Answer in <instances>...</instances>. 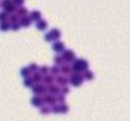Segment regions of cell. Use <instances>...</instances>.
<instances>
[{"instance_id": "1", "label": "cell", "mask_w": 130, "mask_h": 121, "mask_svg": "<svg viewBox=\"0 0 130 121\" xmlns=\"http://www.w3.org/2000/svg\"><path fill=\"white\" fill-rule=\"evenodd\" d=\"M71 68L74 73H83L88 69V62L85 59H76L71 65Z\"/></svg>"}, {"instance_id": "2", "label": "cell", "mask_w": 130, "mask_h": 121, "mask_svg": "<svg viewBox=\"0 0 130 121\" xmlns=\"http://www.w3.org/2000/svg\"><path fill=\"white\" fill-rule=\"evenodd\" d=\"M83 81H84V77H83L81 73H71V76L69 78V83L70 84H72L73 86H80L83 84Z\"/></svg>"}, {"instance_id": "3", "label": "cell", "mask_w": 130, "mask_h": 121, "mask_svg": "<svg viewBox=\"0 0 130 121\" xmlns=\"http://www.w3.org/2000/svg\"><path fill=\"white\" fill-rule=\"evenodd\" d=\"M1 6H3V8H4V12H5V13H7L8 15L14 14L16 12V8H18L15 5H14L13 0H3Z\"/></svg>"}, {"instance_id": "4", "label": "cell", "mask_w": 130, "mask_h": 121, "mask_svg": "<svg viewBox=\"0 0 130 121\" xmlns=\"http://www.w3.org/2000/svg\"><path fill=\"white\" fill-rule=\"evenodd\" d=\"M31 90L35 94V96H44L46 94V86L44 84L35 83L31 85Z\"/></svg>"}, {"instance_id": "5", "label": "cell", "mask_w": 130, "mask_h": 121, "mask_svg": "<svg viewBox=\"0 0 130 121\" xmlns=\"http://www.w3.org/2000/svg\"><path fill=\"white\" fill-rule=\"evenodd\" d=\"M60 56H62L63 61L65 62H73L76 60V53L73 51H71V50H64L63 54Z\"/></svg>"}, {"instance_id": "6", "label": "cell", "mask_w": 130, "mask_h": 121, "mask_svg": "<svg viewBox=\"0 0 130 121\" xmlns=\"http://www.w3.org/2000/svg\"><path fill=\"white\" fill-rule=\"evenodd\" d=\"M42 100H43V104L46 105H56L57 104V99L56 96H52V95L45 94L43 97H42Z\"/></svg>"}, {"instance_id": "7", "label": "cell", "mask_w": 130, "mask_h": 121, "mask_svg": "<svg viewBox=\"0 0 130 121\" xmlns=\"http://www.w3.org/2000/svg\"><path fill=\"white\" fill-rule=\"evenodd\" d=\"M59 89L60 88L58 85L50 84V85L46 86V94L52 95V96H57V95H59Z\"/></svg>"}, {"instance_id": "8", "label": "cell", "mask_w": 130, "mask_h": 121, "mask_svg": "<svg viewBox=\"0 0 130 121\" xmlns=\"http://www.w3.org/2000/svg\"><path fill=\"white\" fill-rule=\"evenodd\" d=\"M55 80H56V83L60 86H65L69 84V78L65 75H57Z\"/></svg>"}, {"instance_id": "9", "label": "cell", "mask_w": 130, "mask_h": 121, "mask_svg": "<svg viewBox=\"0 0 130 121\" xmlns=\"http://www.w3.org/2000/svg\"><path fill=\"white\" fill-rule=\"evenodd\" d=\"M52 50H54L55 52H57V53H60V52H63L65 50V45L64 43H62V42H55L54 45H52Z\"/></svg>"}, {"instance_id": "10", "label": "cell", "mask_w": 130, "mask_h": 121, "mask_svg": "<svg viewBox=\"0 0 130 121\" xmlns=\"http://www.w3.org/2000/svg\"><path fill=\"white\" fill-rule=\"evenodd\" d=\"M59 72L62 73V74H64V75H69V74H71V73H72V68H71V65H69V64H63V65H60Z\"/></svg>"}, {"instance_id": "11", "label": "cell", "mask_w": 130, "mask_h": 121, "mask_svg": "<svg viewBox=\"0 0 130 121\" xmlns=\"http://www.w3.org/2000/svg\"><path fill=\"white\" fill-rule=\"evenodd\" d=\"M30 103H31V105L34 106V107H41V106L43 105V100H42V97L41 96L32 97L31 100H30Z\"/></svg>"}, {"instance_id": "12", "label": "cell", "mask_w": 130, "mask_h": 121, "mask_svg": "<svg viewBox=\"0 0 130 121\" xmlns=\"http://www.w3.org/2000/svg\"><path fill=\"white\" fill-rule=\"evenodd\" d=\"M42 82L44 83V85H45V86L50 85V84H54L55 76H52L51 74H46V75L43 76V78H42Z\"/></svg>"}, {"instance_id": "13", "label": "cell", "mask_w": 130, "mask_h": 121, "mask_svg": "<svg viewBox=\"0 0 130 121\" xmlns=\"http://www.w3.org/2000/svg\"><path fill=\"white\" fill-rule=\"evenodd\" d=\"M29 19L31 20V22L32 21H35V22L40 21V20H42V13H41L40 11H32L29 15Z\"/></svg>"}, {"instance_id": "14", "label": "cell", "mask_w": 130, "mask_h": 121, "mask_svg": "<svg viewBox=\"0 0 130 121\" xmlns=\"http://www.w3.org/2000/svg\"><path fill=\"white\" fill-rule=\"evenodd\" d=\"M19 24H20V27H24V28H27V27H29L30 24H31V20L29 19V16H24V17H20V20H19Z\"/></svg>"}, {"instance_id": "15", "label": "cell", "mask_w": 130, "mask_h": 121, "mask_svg": "<svg viewBox=\"0 0 130 121\" xmlns=\"http://www.w3.org/2000/svg\"><path fill=\"white\" fill-rule=\"evenodd\" d=\"M15 14L19 16V17H24V16L28 15V9L26 7H23V6H21V7H18V8H16Z\"/></svg>"}, {"instance_id": "16", "label": "cell", "mask_w": 130, "mask_h": 121, "mask_svg": "<svg viewBox=\"0 0 130 121\" xmlns=\"http://www.w3.org/2000/svg\"><path fill=\"white\" fill-rule=\"evenodd\" d=\"M32 75H31V81H32V83L35 84V83H41L42 82V78H43V75H41L38 72H35V73H31Z\"/></svg>"}, {"instance_id": "17", "label": "cell", "mask_w": 130, "mask_h": 121, "mask_svg": "<svg viewBox=\"0 0 130 121\" xmlns=\"http://www.w3.org/2000/svg\"><path fill=\"white\" fill-rule=\"evenodd\" d=\"M49 34L51 36L52 40H58L60 38V36H62V32H60L59 29H51V31L49 32Z\"/></svg>"}, {"instance_id": "18", "label": "cell", "mask_w": 130, "mask_h": 121, "mask_svg": "<svg viewBox=\"0 0 130 121\" xmlns=\"http://www.w3.org/2000/svg\"><path fill=\"white\" fill-rule=\"evenodd\" d=\"M36 28L38 30H41V31H43V30H45L48 28V22L45 20H40V21L36 22Z\"/></svg>"}, {"instance_id": "19", "label": "cell", "mask_w": 130, "mask_h": 121, "mask_svg": "<svg viewBox=\"0 0 130 121\" xmlns=\"http://www.w3.org/2000/svg\"><path fill=\"white\" fill-rule=\"evenodd\" d=\"M83 74V77H84V80H87V81H92L93 78H94V73L91 72V70H85V72L81 73Z\"/></svg>"}, {"instance_id": "20", "label": "cell", "mask_w": 130, "mask_h": 121, "mask_svg": "<svg viewBox=\"0 0 130 121\" xmlns=\"http://www.w3.org/2000/svg\"><path fill=\"white\" fill-rule=\"evenodd\" d=\"M19 20H20V17L18 15H16L15 13L14 14H12V15H9V17H8V22H9V24H18L19 23Z\"/></svg>"}, {"instance_id": "21", "label": "cell", "mask_w": 130, "mask_h": 121, "mask_svg": "<svg viewBox=\"0 0 130 121\" xmlns=\"http://www.w3.org/2000/svg\"><path fill=\"white\" fill-rule=\"evenodd\" d=\"M11 29V24L8 21H5V22H0V30L1 31H8V30Z\"/></svg>"}, {"instance_id": "22", "label": "cell", "mask_w": 130, "mask_h": 121, "mask_svg": "<svg viewBox=\"0 0 130 121\" xmlns=\"http://www.w3.org/2000/svg\"><path fill=\"white\" fill-rule=\"evenodd\" d=\"M20 74H21V76L23 78H27V77H30V70L28 69V67H23L21 68V70H20Z\"/></svg>"}, {"instance_id": "23", "label": "cell", "mask_w": 130, "mask_h": 121, "mask_svg": "<svg viewBox=\"0 0 130 121\" xmlns=\"http://www.w3.org/2000/svg\"><path fill=\"white\" fill-rule=\"evenodd\" d=\"M49 73L51 74L52 76H57V75H59V66H54V67L50 68V70H49Z\"/></svg>"}, {"instance_id": "24", "label": "cell", "mask_w": 130, "mask_h": 121, "mask_svg": "<svg viewBox=\"0 0 130 121\" xmlns=\"http://www.w3.org/2000/svg\"><path fill=\"white\" fill-rule=\"evenodd\" d=\"M49 70H50V68H49L48 66H42L41 68H38V73L43 76L46 75V74H49Z\"/></svg>"}, {"instance_id": "25", "label": "cell", "mask_w": 130, "mask_h": 121, "mask_svg": "<svg viewBox=\"0 0 130 121\" xmlns=\"http://www.w3.org/2000/svg\"><path fill=\"white\" fill-rule=\"evenodd\" d=\"M28 69L30 70V73H35V72H38V65L35 64V62H31V64L28 66Z\"/></svg>"}, {"instance_id": "26", "label": "cell", "mask_w": 130, "mask_h": 121, "mask_svg": "<svg viewBox=\"0 0 130 121\" xmlns=\"http://www.w3.org/2000/svg\"><path fill=\"white\" fill-rule=\"evenodd\" d=\"M54 62H55V65H57V66H60V65H63L64 64V61H63V59H62V56L60 55H56L54 58Z\"/></svg>"}, {"instance_id": "27", "label": "cell", "mask_w": 130, "mask_h": 121, "mask_svg": "<svg viewBox=\"0 0 130 121\" xmlns=\"http://www.w3.org/2000/svg\"><path fill=\"white\" fill-rule=\"evenodd\" d=\"M69 106L66 104H59V113H68Z\"/></svg>"}, {"instance_id": "28", "label": "cell", "mask_w": 130, "mask_h": 121, "mask_svg": "<svg viewBox=\"0 0 130 121\" xmlns=\"http://www.w3.org/2000/svg\"><path fill=\"white\" fill-rule=\"evenodd\" d=\"M56 99H57V103H59V104H65V96L64 95H62V94L57 95Z\"/></svg>"}, {"instance_id": "29", "label": "cell", "mask_w": 130, "mask_h": 121, "mask_svg": "<svg viewBox=\"0 0 130 121\" xmlns=\"http://www.w3.org/2000/svg\"><path fill=\"white\" fill-rule=\"evenodd\" d=\"M8 21V14L5 12H0V22Z\"/></svg>"}, {"instance_id": "30", "label": "cell", "mask_w": 130, "mask_h": 121, "mask_svg": "<svg viewBox=\"0 0 130 121\" xmlns=\"http://www.w3.org/2000/svg\"><path fill=\"white\" fill-rule=\"evenodd\" d=\"M70 92V88H69L68 85H65V86H62V89H59V94H62V95H66V94H69Z\"/></svg>"}, {"instance_id": "31", "label": "cell", "mask_w": 130, "mask_h": 121, "mask_svg": "<svg viewBox=\"0 0 130 121\" xmlns=\"http://www.w3.org/2000/svg\"><path fill=\"white\" fill-rule=\"evenodd\" d=\"M32 81H31V78L30 77H27V78H24V82H23V85L24 86H28V88H29V86H31L32 85Z\"/></svg>"}, {"instance_id": "32", "label": "cell", "mask_w": 130, "mask_h": 121, "mask_svg": "<svg viewBox=\"0 0 130 121\" xmlns=\"http://www.w3.org/2000/svg\"><path fill=\"white\" fill-rule=\"evenodd\" d=\"M40 108H41V113H42V114H49V113H50V108H49L48 106H43V105H42Z\"/></svg>"}, {"instance_id": "33", "label": "cell", "mask_w": 130, "mask_h": 121, "mask_svg": "<svg viewBox=\"0 0 130 121\" xmlns=\"http://www.w3.org/2000/svg\"><path fill=\"white\" fill-rule=\"evenodd\" d=\"M50 112L58 114V113H59V105H52V108L50 110Z\"/></svg>"}, {"instance_id": "34", "label": "cell", "mask_w": 130, "mask_h": 121, "mask_svg": "<svg viewBox=\"0 0 130 121\" xmlns=\"http://www.w3.org/2000/svg\"><path fill=\"white\" fill-rule=\"evenodd\" d=\"M13 3L16 7H21V6L24 4V0H13Z\"/></svg>"}, {"instance_id": "35", "label": "cell", "mask_w": 130, "mask_h": 121, "mask_svg": "<svg viewBox=\"0 0 130 121\" xmlns=\"http://www.w3.org/2000/svg\"><path fill=\"white\" fill-rule=\"evenodd\" d=\"M11 29L14 30V31H18V30L20 29V24L19 23H18V24H12V25H11Z\"/></svg>"}, {"instance_id": "36", "label": "cell", "mask_w": 130, "mask_h": 121, "mask_svg": "<svg viewBox=\"0 0 130 121\" xmlns=\"http://www.w3.org/2000/svg\"><path fill=\"white\" fill-rule=\"evenodd\" d=\"M44 39H45L46 42H52V38H51V36H50V34H45V35H44Z\"/></svg>"}]
</instances>
